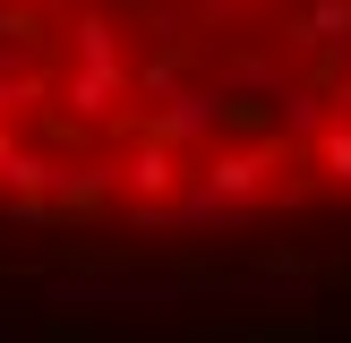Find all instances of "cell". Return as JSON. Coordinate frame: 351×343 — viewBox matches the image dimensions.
<instances>
[{
	"mask_svg": "<svg viewBox=\"0 0 351 343\" xmlns=\"http://www.w3.org/2000/svg\"><path fill=\"white\" fill-rule=\"evenodd\" d=\"M291 129L351 189V0H0V198L223 215Z\"/></svg>",
	"mask_w": 351,
	"mask_h": 343,
	"instance_id": "obj_1",
	"label": "cell"
}]
</instances>
